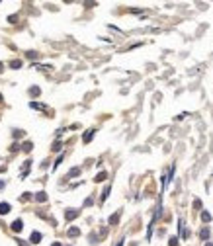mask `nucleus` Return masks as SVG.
Masks as SVG:
<instances>
[{"mask_svg":"<svg viewBox=\"0 0 213 246\" xmlns=\"http://www.w3.org/2000/svg\"><path fill=\"white\" fill-rule=\"evenodd\" d=\"M10 213V203H0V215Z\"/></svg>","mask_w":213,"mask_h":246,"instance_id":"20e7f679","label":"nucleus"},{"mask_svg":"<svg viewBox=\"0 0 213 246\" xmlns=\"http://www.w3.org/2000/svg\"><path fill=\"white\" fill-rule=\"evenodd\" d=\"M76 234H78V228H76V227H72L71 231H69V237H76Z\"/></svg>","mask_w":213,"mask_h":246,"instance_id":"ddd939ff","label":"nucleus"},{"mask_svg":"<svg viewBox=\"0 0 213 246\" xmlns=\"http://www.w3.org/2000/svg\"><path fill=\"white\" fill-rule=\"evenodd\" d=\"M108 193H109V186H106V190H104V195H102V199H106V197H108Z\"/></svg>","mask_w":213,"mask_h":246,"instance_id":"dca6fc26","label":"nucleus"},{"mask_svg":"<svg viewBox=\"0 0 213 246\" xmlns=\"http://www.w3.org/2000/svg\"><path fill=\"white\" fill-rule=\"evenodd\" d=\"M0 188H4V182H2V180H0Z\"/></svg>","mask_w":213,"mask_h":246,"instance_id":"aec40b11","label":"nucleus"},{"mask_svg":"<svg viewBox=\"0 0 213 246\" xmlns=\"http://www.w3.org/2000/svg\"><path fill=\"white\" fill-rule=\"evenodd\" d=\"M29 240H31L33 244H39V242H41V232L33 231V232H31V237H29Z\"/></svg>","mask_w":213,"mask_h":246,"instance_id":"7ed1b4c3","label":"nucleus"},{"mask_svg":"<svg viewBox=\"0 0 213 246\" xmlns=\"http://www.w3.org/2000/svg\"><path fill=\"white\" fill-rule=\"evenodd\" d=\"M205 246H213V244H209V242H207V244H205Z\"/></svg>","mask_w":213,"mask_h":246,"instance_id":"4be33fe9","label":"nucleus"},{"mask_svg":"<svg viewBox=\"0 0 213 246\" xmlns=\"http://www.w3.org/2000/svg\"><path fill=\"white\" fill-rule=\"evenodd\" d=\"M117 246H123V242H119V244H117Z\"/></svg>","mask_w":213,"mask_h":246,"instance_id":"412c9836","label":"nucleus"},{"mask_svg":"<svg viewBox=\"0 0 213 246\" xmlns=\"http://www.w3.org/2000/svg\"><path fill=\"white\" fill-rule=\"evenodd\" d=\"M10 66H12V69H20V66H22V61H12Z\"/></svg>","mask_w":213,"mask_h":246,"instance_id":"1a4fd4ad","label":"nucleus"},{"mask_svg":"<svg viewBox=\"0 0 213 246\" xmlns=\"http://www.w3.org/2000/svg\"><path fill=\"white\" fill-rule=\"evenodd\" d=\"M35 199H37V201H45V199H47V195L43 193V191H37V193H35Z\"/></svg>","mask_w":213,"mask_h":246,"instance_id":"423d86ee","label":"nucleus"},{"mask_svg":"<svg viewBox=\"0 0 213 246\" xmlns=\"http://www.w3.org/2000/svg\"><path fill=\"white\" fill-rule=\"evenodd\" d=\"M117 219H119V213H115L114 217H109V223H112V225H115V223H117Z\"/></svg>","mask_w":213,"mask_h":246,"instance_id":"4468645a","label":"nucleus"},{"mask_svg":"<svg viewBox=\"0 0 213 246\" xmlns=\"http://www.w3.org/2000/svg\"><path fill=\"white\" fill-rule=\"evenodd\" d=\"M74 217H78V211H76V209H69V211H65V219H66V221H72Z\"/></svg>","mask_w":213,"mask_h":246,"instance_id":"f257e3e1","label":"nucleus"},{"mask_svg":"<svg viewBox=\"0 0 213 246\" xmlns=\"http://www.w3.org/2000/svg\"><path fill=\"white\" fill-rule=\"evenodd\" d=\"M92 137H94V131L90 129V131H88V133L84 135V143H90V141H92Z\"/></svg>","mask_w":213,"mask_h":246,"instance_id":"39448f33","label":"nucleus"},{"mask_svg":"<svg viewBox=\"0 0 213 246\" xmlns=\"http://www.w3.org/2000/svg\"><path fill=\"white\" fill-rule=\"evenodd\" d=\"M61 162H63V154H61V156L57 158V162H55V168H57V166H59V164H61Z\"/></svg>","mask_w":213,"mask_h":246,"instance_id":"a211bd4d","label":"nucleus"},{"mask_svg":"<svg viewBox=\"0 0 213 246\" xmlns=\"http://www.w3.org/2000/svg\"><path fill=\"white\" fill-rule=\"evenodd\" d=\"M29 96H39V88H37V86H31V88H29Z\"/></svg>","mask_w":213,"mask_h":246,"instance_id":"0eeeda50","label":"nucleus"},{"mask_svg":"<svg viewBox=\"0 0 213 246\" xmlns=\"http://www.w3.org/2000/svg\"><path fill=\"white\" fill-rule=\"evenodd\" d=\"M80 174V168H72L71 172H69V178H72V176H78Z\"/></svg>","mask_w":213,"mask_h":246,"instance_id":"6e6552de","label":"nucleus"},{"mask_svg":"<svg viewBox=\"0 0 213 246\" xmlns=\"http://www.w3.org/2000/svg\"><path fill=\"white\" fill-rule=\"evenodd\" d=\"M31 147H33L31 143H26V145H24V150H26V153H29V150H31Z\"/></svg>","mask_w":213,"mask_h":246,"instance_id":"2eb2a0df","label":"nucleus"},{"mask_svg":"<svg viewBox=\"0 0 213 246\" xmlns=\"http://www.w3.org/2000/svg\"><path fill=\"white\" fill-rule=\"evenodd\" d=\"M201 219H204L205 223H209V221H211V215H209V213H205V211H204V213H201Z\"/></svg>","mask_w":213,"mask_h":246,"instance_id":"f8f14e48","label":"nucleus"},{"mask_svg":"<svg viewBox=\"0 0 213 246\" xmlns=\"http://www.w3.org/2000/svg\"><path fill=\"white\" fill-rule=\"evenodd\" d=\"M51 246H61V242H53V244Z\"/></svg>","mask_w":213,"mask_h":246,"instance_id":"6ab92c4d","label":"nucleus"},{"mask_svg":"<svg viewBox=\"0 0 213 246\" xmlns=\"http://www.w3.org/2000/svg\"><path fill=\"white\" fill-rule=\"evenodd\" d=\"M22 228H24V223H22L20 219H16L14 223H12V231H14V232H22Z\"/></svg>","mask_w":213,"mask_h":246,"instance_id":"f03ea898","label":"nucleus"},{"mask_svg":"<svg viewBox=\"0 0 213 246\" xmlns=\"http://www.w3.org/2000/svg\"><path fill=\"white\" fill-rule=\"evenodd\" d=\"M170 246H178V238H170Z\"/></svg>","mask_w":213,"mask_h":246,"instance_id":"f3484780","label":"nucleus"},{"mask_svg":"<svg viewBox=\"0 0 213 246\" xmlns=\"http://www.w3.org/2000/svg\"><path fill=\"white\" fill-rule=\"evenodd\" d=\"M199 237H201V238L205 240V238L209 237V231H207V228H201V232H199Z\"/></svg>","mask_w":213,"mask_h":246,"instance_id":"9b49d317","label":"nucleus"},{"mask_svg":"<svg viewBox=\"0 0 213 246\" xmlns=\"http://www.w3.org/2000/svg\"><path fill=\"white\" fill-rule=\"evenodd\" d=\"M106 176H108L106 172H100L98 176H96V182H102V180H106Z\"/></svg>","mask_w":213,"mask_h":246,"instance_id":"9d476101","label":"nucleus"}]
</instances>
